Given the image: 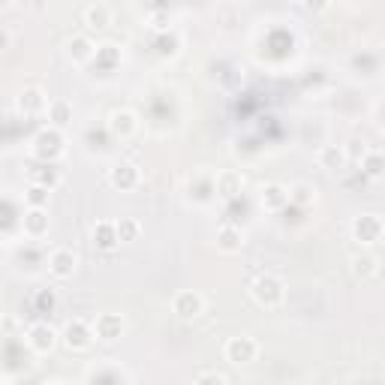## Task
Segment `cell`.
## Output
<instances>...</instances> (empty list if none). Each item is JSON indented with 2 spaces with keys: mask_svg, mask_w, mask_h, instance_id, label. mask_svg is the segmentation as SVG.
Listing matches in <instances>:
<instances>
[{
  "mask_svg": "<svg viewBox=\"0 0 385 385\" xmlns=\"http://www.w3.org/2000/svg\"><path fill=\"white\" fill-rule=\"evenodd\" d=\"M139 130V118H135L130 108H115L112 115H108V133L115 135V139H130Z\"/></svg>",
  "mask_w": 385,
  "mask_h": 385,
  "instance_id": "ba28073f",
  "label": "cell"
},
{
  "mask_svg": "<svg viewBox=\"0 0 385 385\" xmlns=\"http://www.w3.org/2000/svg\"><path fill=\"white\" fill-rule=\"evenodd\" d=\"M58 332L48 325V322H34L31 328H27V346H31L34 352H39V355H46V352H51L54 349V343H58Z\"/></svg>",
  "mask_w": 385,
  "mask_h": 385,
  "instance_id": "5b68a950",
  "label": "cell"
},
{
  "mask_svg": "<svg viewBox=\"0 0 385 385\" xmlns=\"http://www.w3.org/2000/svg\"><path fill=\"white\" fill-rule=\"evenodd\" d=\"M39 307H43V310L48 307V310H51V307H54V295H51V292H43V295H39Z\"/></svg>",
  "mask_w": 385,
  "mask_h": 385,
  "instance_id": "f546056e",
  "label": "cell"
},
{
  "mask_svg": "<svg viewBox=\"0 0 385 385\" xmlns=\"http://www.w3.org/2000/svg\"><path fill=\"white\" fill-rule=\"evenodd\" d=\"M359 163H361V175H367V178H379L382 175V154L379 150H367Z\"/></svg>",
  "mask_w": 385,
  "mask_h": 385,
  "instance_id": "d4e9b609",
  "label": "cell"
},
{
  "mask_svg": "<svg viewBox=\"0 0 385 385\" xmlns=\"http://www.w3.org/2000/svg\"><path fill=\"white\" fill-rule=\"evenodd\" d=\"M196 385H226V376H220V374H214V370H208V374L196 376Z\"/></svg>",
  "mask_w": 385,
  "mask_h": 385,
  "instance_id": "83f0119b",
  "label": "cell"
},
{
  "mask_svg": "<svg viewBox=\"0 0 385 385\" xmlns=\"http://www.w3.org/2000/svg\"><path fill=\"white\" fill-rule=\"evenodd\" d=\"M9 46H12V34L6 31V27H0V51L9 48Z\"/></svg>",
  "mask_w": 385,
  "mask_h": 385,
  "instance_id": "f1b7e54d",
  "label": "cell"
},
{
  "mask_svg": "<svg viewBox=\"0 0 385 385\" xmlns=\"http://www.w3.org/2000/svg\"><path fill=\"white\" fill-rule=\"evenodd\" d=\"M108 181H112V187H118V190H133L135 184H139V169H135L133 163H118V166L108 172Z\"/></svg>",
  "mask_w": 385,
  "mask_h": 385,
  "instance_id": "7c38bea8",
  "label": "cell"
},
{
  "mask_svg": "<svg viewBox=\"0 0 385 385\" xmlns=\"http://www.w3.org/2000/svg\"><path fill=\"white\" fill-rule=\"evenodd\" d=\"M352 238L361 244H376L382 238V220L376 214H361L352 220Z\"/></svg>",
  "mask_w": 385,
  "mask_h": 385,
  "instance_id": "8992f818",
  "label": "cell"
},
{
  "mask_svg": "<svg viewBox=\"0 0 385 385\" xmlns=\"http://www.w3.org/2000/svg\"><path fill=\"white\" fill-rule=\"evenodd\" d=\"M256 355H259V343L253 337L241 334V337L226 340V359L232 364H250V361H256Z\"/></svg>",
  "mask_w": 385,
  "mask_h": 385,
  "instance_id": "277c9868",
  "label": "cell"
},
{
  "mask_svg": "<svg viewBox=\"0 0 385 385\" xmlns=\"http://www.w3.org/2000/svg\"><path fill=\"white\" fill-rule=\"evenodd\" d=\"M115 232H118V244H133L142 235V223L135 217H120L115 223Z\"/></svg>",
  "mask_w": 385,
  "mask_h": 385,
  "instance_id": "ffe728a7",
  "label": "cell"
},
{
  "mask_svg": "<svg viewBox=\"0 0 385 385\" xmlns=\"http://www.w3.org/2000/svg\"><path fill=\"white\" fill-rule=\"evenodd\" d=\"M48 232V214L46 208H31L24 214V235L31 238H43Z\"/></svg>",
  "mask_w": 385,
  "mask_h": 385,
  "instance_id": "4fadbf2b",
  "label": "cell"
},
{
  "mask_svg": "<svg viewBox=\"0 0 385 385\" xmlns=\"http://www.w3.org/2000/svg\"><path fill=\"white\" fill-rule=\"evenodd\" d=\"M259 202H262L265 211H280L289 205V187L283 184H265L262 192H259Z\"/></svg>",
  "mask_w": 385,
  "mask_h": 385,
  "instance_id": "8fae6325",
  "label": "cell"
},
{
  "mask_svg": "<svg viewBox=\"0 0 385 385\" xmlns=\"http://www.w3.org/2000/svg\"><path fill=\"white\" fill-rule=\"evenodd\" d=\"M46 112H48V120H51L54 130H61V127H66V123L73 120V106L66 100H48Z\"/></svg>",
  "mask_w": 385,
  "mask_h": 385,
  "instance_id": "e0dca14e",
  "label": "cell"
},
{
  "mask_svg": "<svg viewBox=\"0 0 385 385\" xmlns=\"http://www.w3.org/2000/svg\"><path fill=\"white\" fill-rule=\"evenodd\" d=\"M46 106H48V100H46V93L39 91V88H27V91L19 96V108H21L24 115L46 112Z\"/></svg>",
  "mask_w": 385,
  "mask_h": 385,
  "instance_id": "9a60e30c",
  "label": "cell"
},
{
  "mask_svg": "<svg viewBox=\"0 0 385 385\" xmlns=\"http://www.w3.org/2000/svg\"><path fill=\"white\" fill-rule=\"evenodd\" d=\"M241 175L238 172H223L217 178V192H223V196H238L241 192Z\"/></svg>",
  "mask_w": 385,
  "mask_h": 385,
  "instance_id": "cb8c5ba5",
  "label": "cell"
},
{
  "mask_svg": "<svg viewBox=\"0 0 385 385\" xmlns=\"http://www.w3.org/2000/svg\"><path fill=\"white\" fill-rule=\"evenodd\" d=\"M24 202L31 205V208H46L48 205V187H39V184H31L24 192Z\"/></svg>",
  "mask_w": 385,
  "mask_h": 385,
  "instance_id": "484cf974",
  "label": "cell"
},
{
  "mask_svg": "<svg viewBox=\"0 0 385 385\" xmlns=\"http://www.w3.org/2000/svg\"><path fill=\"white\" fill-rule=\"evenodd\" d=\"M319 166L328 169V172H337L346 166V154H343L340 145H322L319 148Z\"/></svg>",
  "mask_w": 385,
  "mask_h": 385,
  "instance_id": "ac0fdd59",
  "label": "cell"
},
{
  "mask_svg": "<svg viewBox=\"0 0 385 385\" xmlns=\"http://www.w3.org/2000/svg\"><path fill=\"white\" fill-rule=\"evenodd\" d=\"M76 265H78V256L73 250H66V247H61V250H54L48 256V271H51V277H58V280L73 277Z\"/></svg>",
  "mask_w": 385,
  "mask_h": 385,
  "instance_id": "9c48e42d",
  "label": "cell"
},
{
  "mask_svg": "<svg viewBox=\"0 0 385 385\" xmlns=\"http://www.w3.org/2000/svg\"><path fill=\"white\" fill-rule=\"evenodd\" d=\"M316 199V187L313 184H307V181H301V184H295V187H289V202L292 205H310Z\"/></svg>",
  "mask_w": 385,
  "mask_h": 385,
  "instance_id": "603a6c76",
  "label": "cell"
},
{
  "mask_svg": "<svg viewBox=\"0 0 385 385\" xmlns=\"http://www.w3.org/2000/svg\"><path fill=\"white\" fill-rule=\"evenodd\" d=\"M250 295H253L256 304L274 310V307L283 304V298H286V283L277 277V274H259V277L253 280V286H250Z\"/></svg>",
  "mask_w": 385,
  "mask_h": 385,
  "instance_id": "6da1fadb",
  "label": "cell"
},
{
  "mask_svg": "<svg viewBox=\"0 0 385 385\" xmlns=\"http://www.w3.org/2000/svg\"><path fill=\"white\" fill-rule=\"evenodd\" d=\"M34 154L39 160H46V163L58 160L63 154V135H61V130H54V127L39 130L36 139H34Z\"/></svg>",
  "mask_w": 385,
  "mask_h": 385,
  "instance_id": "3957f363",
  "label": "cell"
},
{
  "mask_svg": "<svg viewBox=\"0 0 385 385\" xmlns=\"http://www.w3.org/2000/svg\"><path fill=\"white\" fill-rule=\"evenodd\" d=\"M93 61H103L106 66H112V63H118V61H120V51H118V46L106 43V46H100V48L93 51Z\"/></svg>",
  "mask_w": 385,
  "mask_h": 385,
  "instance_id": "4316f807",
  "label": "cell"
},
{
  "mask_svg": "<svg viewBox=\"0 0 385 385\" xmlns=\"http://www.w3.org/2000/svg\"><path fill=\"white\" fill-rule=\"evenodd\" d=\"M172 310L181 316V319H196V316L205 313V298L199 292H192V289H184V292L175 295Z\"/></svg>",
  "mask_w": 385,
  "mask_h": 385,
  "instance_id": "52a82bcc",
  "label": "cell"
},
{
  "mask_svg": "<svg viewBox=\"0 0 385 385\" xmlns=\"http://www.w3.org/2000/svg\"><path fill=\"white\" fill-rule=\"evenodd\" d=\"M63 343H66V349H73V352H85L91 349V343H93V325L85 322V319H70L63 325Z\"/></svg>",
  "mask_w": 385,
  "mask_h": 385,
  "instance_id": "7a4b0ae2",
  "label": "cell"
},
{
  "mask_svg": "<svg viewBox=\"0 0 385 385\" xmlns=\"http://www.w3.org/2000/svg\"><path fill=\"white\" fill-rule=\"evenodd\" d=\"M379 271V262H376V256H370V253H361V256H352V274L359 280H367V277H374V274Z\"/></svg>",
  "mask_w": 385,
  "mask_h": 385,
  "instance_id": "7402d4cb",
  "label": "cell"
},
{
  "mask_svg": "<svg viewBox=\"0 0 385 385\" xmlns=\"http://www.w3.org/2000/svg\"><path fill=\"white\" fill-rule=\"evenodd\" d=\"M120 334H123V319H120L118 313H100V316L93 319V337L112 343V340H118Z\"/></svg>",
  "mask_w": 385,
  "mask_h": 385,
  "instance_id": "30bf717a",
  "label": "cell"
},
{
  "mask_svg": "<svg viewBox=\"0 0 385 385\" xmlns=\"http://www.w3.org/2000/svg\"><path fill=\"white\" fill-rule=\"evenodd\" d=\"M93 244L100 247V250H115V247H118L115 223H108V220H100V223L93 226Z\"/></svg>",
  "mask_w": 385,
  "mask_h": 385,
  "instance_id": "d6986e66",
  "label": "cell"
},
{
  "mask_svg": "<svg viewBox=\"0 0 385 385\" xmlns=\"http://www.w3.org/2000/svg\"><path fill=\"white\" fill-rule=\"evenodd\" d=\"M93 51H96V46L91 43V39L85 36V34H76L70 43H66V54H70L73 61H78V63H85V61H93Z\"/></svg>",
  "mask_w": 385,
  "mask_h": 385,
  "instance_id": "5bb4252c",
  "label": "cell"
},
{
  "mask_svg": "<svg viewBox=\"0 0 385 385\" xmlns=\"http://www.w3.org/2000/svg\"><path fill=\"white\" fill-rule=\"evenodd\" d=\"M217 247L223 253H238L241 247H244V235H241V229L238 226H223L217 232Z\"/></svg>",
  "mask_w": 385,
  "mask_h": 385,
  "instance_id": "2e32d148",
  "label": "cell"
},
{
  "mask_svg": "<svg viewBox=\"0 0 385 385\" xmlns=\"http://www.w3.org/2000/svg\"><path fill=\"white\" fill-rule=\"evenodd\" d=\"M85 21H88V27H93V31H100V27H106L108 21H112V6L108 4H91L85 9Z\"/></svg>",
  "mask_w": 385,
  "mask_h": 385,
  "instance_id": "44dd1931",
  "label": "cell"
}]
</instances>
